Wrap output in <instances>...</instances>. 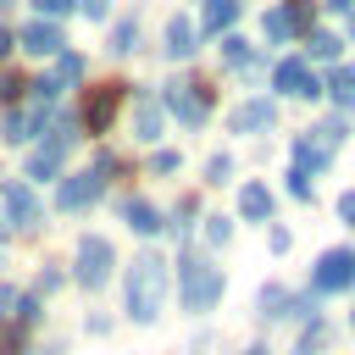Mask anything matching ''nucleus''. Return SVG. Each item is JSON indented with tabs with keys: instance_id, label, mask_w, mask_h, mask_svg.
Returning a JSON list of instances; mask_svg holds the SVG:
<instances>
[{
	"instance_id": "obj_18",
	"label": "nucleus",
	"mask_w": 355,
	"mask_h": 355,
	"mask_svg": "<svg viewBox=\"0 0 355 355\" xmlns=\"http://www.w3.org/2000/svg\"><path fill=\"white\" fill-rule=\"evenodd\" d=\"M322 166H327V150H322V144H311V139H300V144H294V172H305V178H311V172H322Z\"/></svg>"
},
{
	"instance_id": "obj_29",
	"label": "nucleus",
	"mask_w": 355,
	"mask_h": 355,
	"mask_svg": "<svg viewBox=\"0 0 355 355\" xmlns=\"http://www.w3.org/2000/svg\"><path fill=\"white\" fill-rule=\"evenodd\" d=\"M150 166H155V172H178V150H155Z\"/></svg>"
},
{
	"instance_id": "obj_8",
	"label": "nucleus",
	"mask_w": 355,
	"mask_h": 355,
	"mask_svg": "<svg viewBox=\"0 0 355 355\" xmlns=\"http://www.w3.org/2000/svg\"><path fill=\"white\" fill-rule=\"evenodd\" d=\"M44 111H50L44 100L11 105V111H6V122H0V139H6V144H28V139H33L39 128H44Z\"/></svg>"
},
{
	"instance_id": "obj_32",
	"label": "nucleus",
	"mask_w": 355,
	"mask_h": 355,
	"mask_svg": "<svg viewBox=\"0 0 355 355\" xmlns=\"http://www.w3.org/2000/svg\"><path fill=\"white\" fill-rule=\"evenodd\" d=\"M338 216H344V222H349V227H355V189H349V194H344V200H338Z\"/></svg>"
},
{
	"instance_id": "obj_31",
	"label": "nucleus",
	"mask_w": 355,
	"mask_h": 355,
	"mask_svg": "<svg viewBox=\"0 0 355 355\" xmlns=\"http://www.w3.org/2000/svg\"><path fill=\"white\" fill-rule=\"evenodd\" d=\"M33 6H39V11H44V17H50V22H55V17H61V11H72V6H78V0H33Z\"/></svg>"
},
{
	"instance_id": "obj_6",
	"label": "nucleus",
	"mask_w": 355,
	"mask_h": 355,
	"mask_svg": "<svg viewBox=\"0 0 355 355\" xmlns=\"http://www.w3.org/2000/svg\"><path fill=\"white\" fill-rule=\"evenodd\" d=\"M272 89H277V94H294V100H316V94H322V78L311 72V61L288 55V61H277V72H272Z\"/></svg>"
},
{
	"instance_id": "obj_37",
	"label": "nucleus",
	"mask_w": 355,
	"mask_h": 355,
	"mask_svg": "<svg viewBox=\"0 0 355 355\" xmlns=\"http://www.w3.org/2000/svg\"><path fill=\"white\" fill-rule=\"evenodd\" d=\"M305 355H311V349H305Z\"/></svg>"
},
{
	"instance_id": "obj_5",
	"label": "nucleus",
	"mask_w": 355,
	"mask_h": 355,
	"mask_svg": "<svg viewBox=\"0 0 355 355\" xmlns=\"http://www.w3.org/2000/svg\"><path fill=\"white\" fill-rule=\"evenodd\" d=\"M111 261H116V255H111V239L94 233V239L78 244V266H72V277H78L83 288H100V283L111 277Z\"/></svg>"
},
{
	"instance_id": "obj_27",
	"label": "nucleus",
	"mask_w": 355,
	"mask_h": 355,
	"mask_svg": "<svg viewBox=\"0 0 355 355\" xmlns=\"http://www.w3.org/2000/svg\"><path fill=\"white\" fill-rule=\"evenodd\" d=\"M205 239H211V244H227V239H233V222H227V216H205Z\"/></svg>"
},
{
	"instance_id": "obj_7",
	"label": "nucleus",
	"mask_w": 355,
	"mask_h": 355,
	"mask_svg": "<svg viewBox=\"0 0 355 355\" xmlns=\"http://www.w3.org/2000/svg\"><path fill=\"white\" fill-rule=\"evenodd\" d=\"M0 205H6V216H11L17 227H39V222H44V211H39V200H33V189H28L22 178H6V183H0Z\"/></svg>"
},
{
	"instance_id": "obj_14",
	"label": "nucleus",
	"mask_w": 355,
	"mask_h": 355,
	"mask_svg": "<svg viewBox=\"0 0 355 355\" xmlns=\"http://www.w3.org/2000/svg\"><path fill=\"white\" fill-rule=\"evenodd\" d=\"M172 61H183V55H194V22L189 17H172L166 22V44H161Z\"/></svg>"
},
{
	"instance_id": "obj_25",
	"label": "nucleus",
	"mask_w": 355,
	"mask_h": 355,
	"mask_svg": "<svg viewBox=\"0 0 355 355\" xmlns=\"http://www.w3.org/2000/svg\"><path fill=\"white\" fill-rule=\"evenodd\" d=\"M133 44H139V22H116V28H111V50H116V55H128Z\"/></svg>"
},
{
	"instance_id": "obj_12",
	"label": "nucleus",
	"mask_w": 355,
	"mask_h": 355,
	"mask_svg": "<svg viewBox=\"0 0 355 355\" xmlns=\"http://www.w3.org/2000/svg\"><path fill=\"white\" fill-rule=\"evenodd\" d=\"M239 216L244 222H266L272 216V189L266 183H244L239 189Z\"/></svg>"
},
{
	"instance_id": "obj_34",
	"label": "nucleus",
	"mask_w": 355,
	"mask_h": 355,
	"mask_svg": "<svg viewBox=\"0 0 355 355\" xmlns=\"http://www.w3.org/2000/svg\"><path fill=\"white\" fill-rule=\"evenodd\" d=\"M244 355H266V349H261V344H255V349H244Z\"/></svg>"
},
{
	"instance_id": "obj_15",
	"label": "nucleus",
	"mask_w": 355,
	"mask_h": 355,
	"mask_svg": "<svg viewBox=\"0 0 355 355\" xmlns=\"http://www.w3.org/2000/svg\"><path fill=\"white\" fill-rule=\"evenodd\" d=\"M122 222H128L133 233H161V211H155L150 200H122Z\"/></svg>"
},
{
	"instance_id": "obj_36",
	"label": "nucleus",
	"mask_w": 355,
	"mask_h": 355,
	"mask_svg": "<svg viewBox=\"0 0 355 355\" xmlns=\"http://www.w3.org/2000/svg\"><path fill=\"white\" fill-rule=\"evenodd\" d=\"M349 327H355V311H349Z\"/></svg>"
},
{
	"instance_id": "obj_33",
	"label": "nucleus",
	"mask_w": 355,
	"mask_h": 355,
	"mask_svg": "<svg viewBox=\"0 0 355 355\" xmlns=\"http://www.w3.org/2000/svg\"><path fill=\"white\" fill-rule=\"evenodd\" d=\"M333 11H344V17H355V0H327Z\"/></svg>"
},
{
	"instance_id": "obj_22",
	"label": "nucleus",
	"mask_w": 355,
	"mask_h": 355,
	"mask_svg": "<svg viewBox=\"0 0 355 355\" xmlns=\"http://www.w3.org/2000/svg\"><path fill=\"white\" fill-rule=\"evenodd\" d=\"M338 50H344V39H338V33H327V28H316V33H311V55H316V61H338Z\"/></svg>"
},
{
	"instance_id": "obj_23",
	"label": "nucleus",
	"mask_w": 355,
	"mask_h": 355,
	"mask_svg": "<svg viewBox=\"0 0 355 355\" xmlns=\"http://www.w3.org/2000/svg\"><path fill=\"white\" fill-rule=\"evenodd\" d=\"M133 139H144V144L161 139V111H155V105H139V116H133Z\"/></svg>"
},
{
	"instance_id": "obj_4",
	"label": "nucleus",
	"mask_w": 355,
	"mask_h": 355,
	"mask_svg": "<svg viewBox=\"0 0 355 355\" xmlns=\"http://www.w3.org/2000/svg\"><path fill=\"white\" fill-rule=\"evenodd\" d=\"M105 172H111V161L100 155V161H94V172L61 178V189H55V205H61V211H83V205H94V200H100V189H105Z\"/></svg>"
},
{
	"instance_id": "obj_24",
	"label": "nucleus",
	"mask_w": 355,
	"mask_h": 355,
	"mask_svg": "<svg viewBox=\"0 0 355 355\" xmlns=\"http://www.w3.org/2000/svg\"><path fill=\"white\" fill-rule=\"evenodd\" d=\"M222 61H227V67H244V61H250V39L222 33Z\"/></svg>"
},
{
	"instance_id": "obj_3",
	"label": "nucleus",
	"mask_w": 355,
	"mask_h": 355,
	"mask_svg": "<svg viewBox=\"0 0 355 355\" xmlns=\"http://www.w3.org/2000/svg\"><path fill=\"white\" fill-rule=\"evenodd\" d=\"M355 283V250H322L311 266V288L316 294H344Z\"/></svg>"
},
{
	"instance_id": "obj_2",
	"label": "nucleus",
	"mask_w": 355,
	"mask_h": 355,
	"mask_svg": "<svg viewBox=\"0 0 355 355\" xmlns=\"http://www.w3.org/2000/svg\"><path fill=\"white\" fill-rule=\"evenodd\" d=\"M178 294H183V311L205 316V311L222 300V266H205V261H178Z\"/></svg>"
},
{
	"instance_id": "obj_35",
	"label": "nucleus",
	"mask_w": 355,
	"mask_h": 355,
	"mask_svg": "<svg viewBox=\"0 0 355 355\" xmlns=\"http://www.w3.org/2000/svg\"><path fill=\"white\" fill-rule=\"evenodd\" d=\"M349 33H355V17H349Z\"/></svg>"
},
{
	"instance_id": "obj_30",
	"label": "nucleus",
	"mask_w": 355,
	"mask_h": 355,
	"mask_svg": "<svg viewBox=\"0 0 355 355\" xmlns=\"http://www.w3.org/2000/svg\"><path fill=\"white\" fill-rule=\"evenodd\" d=\"M288 194H294V200H311V178H305V172H288Z\"/></svg>"
},
{
	"instance_id": "obj_20",
	"label": "nucleus",
	"mask_w": 355,
	"mask_h": 355,
	"mask_svg": "<svg viewBox=\"0 0 355 355\" xmlns=\"http://www.w3.org/2000/svg\"><path fill=\"white\" fill-rule=\"evenodd\" d=\"M255 311H261V316H288V288H277V283L261 288V294H255Z\"/></svg>"
},
{
	"instance_id": "obj_9",
	"label": "nucleus",
	"mask_w": 355,
	"mask_h": 355,
	"mask_svg": "<svg viewBox=\"0 0 355 355\" xmlns=\"http://www.w3.org/2000/svg\"><path fill=\"white\" fill-rule=\"evenodd\" d=\"M166 111H172L178 122L200 128V122H205V94H200V83H166Z\"/></svg>"
},
{
	"instance_id": "obj_16",
	"label": "nucleus",
	"mask_w": 355,
	"mask_h": 355,
	"mask_svg": "<svg viewBox=\"0 0 355 355\" xmlns=\"http://www.w3.org/2000/svg\"><path fill=\"white\" fill-rule=\"evenodd\" d=\"M233 22H239V0H211V6H205V22H200V28H205V33H227Z\"/></svg>"
},
{
	"instance_id": "obj_21",
	"label": "nucleus",
	"mask_w": 355,
	"mask_h": 355,
	"mask_svg": "<svg viewBox=\"0 0 355 355\" xmlns=\"http://www.w3.org/2000/svg\"><path fill=\"white\" fill-rule=\"evenodd\" d=\"M327 89H333V100H338V105H344V111H355V67H338V72H333V83H327Z\"/></svg>"
},
{
	"instance_id": "obj_26",
	"label": "nucleus",
	"mask_w": 355,
	"mask_h": 355,
	"mask_svg": "<svg viewBox=\"0 0 355 355\" xmlns=\"http://www.w3.org/2000/svg\"><path fill=\"white\" fill-rule=\"evenodd\" d=\"M233 178V155H211L205 161V183H227Z\"/></svg>"
},
{
	"instance_id": "obj_17",
	"label": "nucleus",
	"mask_w": 355,
	"mask_h": 355,
	"mask_svg": "<svg viewBox=\"0 0 355 355\" xmlns=\"http://www.w3.org/2000/svg\"><path fill=\"white\" fill-rule=\"evenodd\" d=\"M261 33H266L272 44H283V39L294 33V11H288V6H272V11L261 17Z\"/></svg>"
},
{
	"instance_id": "obj_13",
	"label": "nucleus",
	"mask_w": 355,
	"mask_h": 355,
	"mask_svg": "<svg viewBox=\"0 0 355 355\" xmlns=\"http://www.w3.org/2000/svg\"><path fill=\"white\" fill-rule=\"evenodd\" d=\"M116 105H122V89H116V83H111V89H100V94L89 100V111H83V116H89V128H94V133H105V128H111V116H116Z\"/></svg>"
},
{
	"instance_id": "obj_1",
	"label": "nucleus",
	"mask_w": 355,
	"mask_h": 355,
	"mask_svg": "<svg viewBox=\"0 0 355 355\" xmlns=\"http://www.w3.org/2000/svg\"><path fill=\"white\" fill-rule=\"evenodd\" d=\"M166 261L161 255H139L133 266H128V288H122V300H128V316L133 322H155L161 316V300H166Z\"/></svg>"
},
{
	"instance_id": "obj_10",
	"label": "nucleus",
	"mask_w": 355,
	"mask_h": 355,
	"mask_svg": "<svg viewBox=\"0 0 355 355\" xmlns=\"http://www.w3.org/2000/svg\"><path fill=\"white\" fill-rule=\"evenodd\" d=\"M61 44H67V39H61V28H55V22H44V17H39V22H28V28L17 33V50H28V55H61Z\"/></svg>"
},
{
	"instance_id": "obj_11",
	"label": "nucleus",
	"mask_w": 355,
	"mask_h": 355,
	"mask_svg": "<svg viewBox=\"0 0 355 355\" xmlns=\"http://www.w3.org/2000/svg\"><path fill=\"white\" fill-rule=\"evenodd\" d=\"M272 122H277V105H272V100H244V105H233V116H227L233 133H266Z\"/></svg>"
},
{
	"instance_id": "obj_28",
	"label": "nucleus",
	"mask_w": 355,
	"mask_h": 355,
	"mask_svg": "<svg viewBox=\"0 0 355 355\" xmlns=\"http://www.w3.org/2000/svg\"><path fill=\"white\" fill-rule=\"evenodd\" d=\"M78 11H83L89 22H105V11H111V0H78Z\"/></svg>"
},
{
	"instance_id": "obj_19",
	"label": "nucleus",
	"mask_w": 355,
	"mask_h": 355,
	"mask_svg": "<svg viewBox=\"0 0 355 355\" xmlns=\"http://www.w3.org/2000/svg\"><path fill=\"white\" fill-rule=\"evenodd\" d=\"M78 78H83V61H78V55H67V50H61V61H55V78H50V89H55V94H61V89H72V83H78Z\"/></svg>"
}]
</instances>
